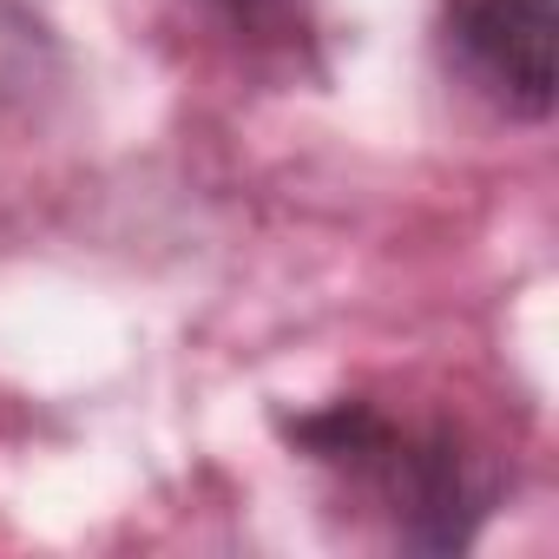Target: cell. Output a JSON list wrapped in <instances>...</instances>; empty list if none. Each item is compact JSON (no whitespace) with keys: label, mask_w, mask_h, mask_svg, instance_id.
I'll use <instances>...</instances> for the list:
<instances>
[{"label":"cell","mask_w":559,"mask_h":559,"mask_svg":"<svg viewBox=\"0 0 559 559\" xmlns=\"http://www.w3.org/2000/svg\"><path fill=\"white\" fill-rule=\"evenodd\" d=\"M290 441L349 474L362 493L382 500L389 526L415 552H461L474 546L480 520L500 500L493 461L454 421H395L376 402H330L290 428Z\"/></svg>","instance_id":"1"},{"label":"cell","mask_w":559,"mask_h":559,"mask_svg":"<svg viewBox=\"0 0 559 559\" xmlns=\"http://www.w3.org/2000/svg\"><path fill=\"white\" fill-rule=\"evenodd\" d=\"M198 14L250 60L304 67L317 53V0H198Z\"/></svg>","instance_id":"4"},{"label":"cell","mask_w":559,"mask_h":559,"mask_svg":"<svg viewBox=\"0 0 559 559\" xmlns=\"http://www.w3.org/2000/svg\"><path fill=\"white\" fill-rule=\"evenodd\" d=\"M559 21L552 0H435V47L448 73L480 93L500 119L539 126L559 99V60H552Z\"/></svg>","instance_id":"2"},{"label":"cell","mask_w":559,"mask_h":559,"mask_svg":"<svg viewBox=\"0 0 559 559\" xmlns=\"http://www.w3.org/2000/svg\"><path fill=\"white\" fill-rule=\"evenodd\" d=\"M60 112H67V53L53 27L21 0H0V198L21 185L34 152L53 139Z\"/></svg>","instance_id":"3"}]
</instances>
